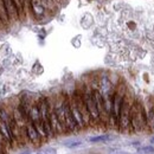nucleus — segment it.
I'll return each instance as SVG.
<instances>
[{
  "mask_svg": "<svg viewBox=\"0 0 154 154\" xmlns=\"http://www.w3.org/2000/svg\"><path fill=\"white\" fill-rule=\"evenodd\" d=\"M145 112H146V119H147L148 129L154 131V102L148 103L147 108H145Z\"/></svg>",
  "mask_w": 154,
  "mask_h": 154,
  "instance_id": "12",
  "label": "nucleus"
},
{
  "mask_svg": "<svg viewBox=\"0 0 154 154\" xmlns=\"http://www.w3.org/2000/svg\"><path fill=\"white\" fill-rule=\"evenodd\" d=\"M37 103H38L40 120H42L43 127L45 129V133L48 135V137H52V136H55V134L52 132L51 123H50V100L48 97H40Z\"/></svg>",
  "mask_w": 154,
  "mask_h": 154,
  "instance_id": "4",
  "label": "nucleus"
},
{
  "mask_svg": "<svg viewBox=\"0 0 154 154\" xmlns=\"http://www.w3.org/2000/svg\"><path fill=\"white\" fill-rule=\"evenodd\" d=\"M149 141H151V143H152V145H154V136L151 139V140H149Z\"/></svg>",
  "mask_w": 154,
  "mask_h": 154,
  "instance_id": "23",
  "label": "nucleus"
},
{
  "mask_svg": "<svg viewBox=\"0 0 154 154\" xmlns=\"http://www.w3.org/2000/svg\"><path fill=\"white\" fill-rule=\"evenodd\" d=\"M14 5L17 6V10L19 12L20 16V20L25 18V10H24V4H23V0H13Z\"/></svg>",
  "mask_w": 154,
  "mask_h": 154,
  "instance_id": "15",
  "label": "nucleus"
},
{
  "mask_svg": "<svg viewBox=\"0 0 154 154\" xmlns=\"http://www.w3.org/2000/svg\"><path fill=\"white\" fill-rule=\"evenodd\" d=\"M72 96L75 98V102H76L77 107L82 114V117L84 120V123L87 127H89L91 125V120H90V115L88 113V109H87V106L84 103V100H83V96H82V93H81V89H76L75 93L72 94Z\"/></svg>",
  "mask_w": 154,
  "mask_h": 154,
  "instance_id": "7",
  "label": "nucleus"
},
{
  "mask_svg": "<svg viewBox=\"0 0 154 154\" xmlns=\"http://www.w3.org/2000/svg\"><path fill=\"white\" fill-rule=\"evenodd\" d=\"M43 1L46 4V6H48L49 10H52L54 8V6H55V1L54 0H43Z\"/></svg>",
  "mask_w": 154,
  "mask_h": 154,
  "instance_id": "20",
  "label": "nucleus"
},
{
  "mask_svg": "<svg viewBox=\"0 0 154 154\" xmlns=\"http://www.w3.org/2000/svg\"><path fill=\"white\" fill-rule=\"evenodd\" d=\"M4 5H5V7H6V11H7V14H8V17H10L11 23H12V21H18V20H20L19 12H18L17 6L14 5L13 0H4Z\"/></svg>",
  "mask_w": 154,
  "mask_h": 154,
  "instance_id": "11",
  "label": "nucleus"
},
{
  "mask_svg": "<svg viewBox=\"0 0 154 154\" xmlns=\"http://www.w3.org/2000/svg\"><path fill=\"white\" fill-rule=\"evenodd\" d=\"M23 4H24V10H25V16L31 13L30 12V5H31V0H23Z\"/></svg>",
  "mask_w": 154,
  "mask_h": 154,
  "instance_id": "19",
  "label": "nucleus"
},
{
  "mask_svg": "<svg viewBox=\"0 0 154 154\" xmlns=\"http://www.w3.org/2000/svg\"><path fill=\"white\" fill-rule=\"evenodd\" d=\"M132 104H133V100H131V97L128 96V94L125 97L122 108H121V113L119 117V126L117 128L121 132H129L131 131V109H132Z\"/></svg>",
  "mask_w": 154,
  "mask_h": 154,
  "instance_id": "5",
  "label": "nucleus"
},
{
  "mask_svg": "<svg viewBox=\"0 0 154 154\" xmlns=\"http://www.w3.org/2000/svg\"><path fill=\"white\" fill-rule=\"evenodd\" d=\"M112 140V135L110 134H102L97 135V136H91L89 137V142L91 143H100V142H108Z\"/></svg>",
  "mask_w": 154,
  "mask_h": 154,
  "instance_id": "14",
  "label": "nucleus"
},
{
  "mask_svg": "<svg viewBox=\"0 0 154 154\" xmlns=\"http://www.w3.org/2000/svg\"><path fill=\"white\" fill-rule=\"evenodd\" d=\"M131 129L135 133H141L148 129L145 107L137 100L133 101L131 109Z\"/></svg>",
  "mask_w": 154,
  "mask_h": 154,
  "instance_id": "1",
  "label": "nucleus"
},
{
  "mask_svg": "<svg viewBox=\"0 0 154 154\" xmlns=\"http://www.w3.org/2000/svg\"><path fill=\"white\" fill-rule=\"evenodd\" d=\"M0 154H6V151H5V146H0Z\"/></svg>",
  "mask_w": 154,
  "mask_h": 154,
  "instance_id": "21",
  "label": "nucleus"
},
{
  "mask_svg": "<svg viewBox=\"0 0 154 154\" xmlns=\"http://www.w3.org/2000/svg\"><path fill=\"white\" fill-rule=\"evenodd\" d=\"M64 120H65L66 132H77V131H79L76 121H75V119H74V116H72L71 109H70L68 95H65V101H64Z\"/></svg>",
  "mask_w": 154,
  "mask_h": 154,
  "instance_id": "6",
  "label": "nucleus"
},
{
  "mask_svg": "<svg viewBox=\"0 0 154 154\" xmlns=\"http://www.w3.org/2000/svg\"><path fill=\"white\" fill-rule=\"evenodd\" d=\"M68 98H69V104H70L71 113H72V116H74V119H75V121H76L78 128H79V129L85 128L87 126H85V123H84V120H83L82 114H81V112H79V109H78V107H77L74 96H72V95H70V96H68Z\"/></svg>",
  "mask_w": 154,
  "mask_h": 154,
  "instance_id": "9",
  "label": "nucleus"
},
{
  "mask_svg": "<svg viewBox=\"0 0 154 154\" xmlns=\"http://www.w3.org/2000/svg\"><path fill=\"white\" fill-rule=\"evenodd\" d=\"M0 146H5V145L2 143V141H1V140H0Z\"/></svg>",
  "mask_w": 154,
  "mask_h": 154,
  "instance_id": "24",
  "label": "nucleus"
},
{
  "mask_svg": "<svg viewBox=\"0 0 154 154\" xmlns=\"http://www.w3.org/2000/svg\"><path fill=\"white\" fill-rule=\"evenodd\" d=\"M127 95V91L123 87L119 85L114 91L113 95V107H112V113L109 116L108 123L112 127H117L119 126V117H120V113H121V108L125 101V97Z\"/></svg>",
  "mask_w": 154,
  "mask_h": 154,
  "instance_id": "2",
  "label": "nucleus"
},
{
  "mask_svg": "<svg viewBox=\"0 0 154 154\" xmlns=\"http://www.w3.org/2000/svg\"><path fill=\"white\" fill-rule=\"evenodd\" d=\"M0 23L1 25H8L11 23L10 17L7 14V11H6V7L4 5V0H0Z\"/></svg>",
  "mask_w": 154,
  "mask_h": 154,
  "instance_id": "13",
  "label": "nucleus"
},
{
  "mask_svg": "<svg viewBox=\"0 0 154 154\" xmlns=\"http://www.w3.org/2000/svg\"><path fill=\"white\" fill-rule=\"evenodd\" d=\"M81 93L84 100V103L87 106L88 113L90 115V120H91V125H97L101 122V117H100V113L97 110L96 102L94 98V94H93V88L88 84H84L83 88H81Z\"/></svg>",
  "mask_w": 154,
  "mask_h": 154,
  "instance_id": "3",
  "label": "nucleus"
},
{
  "mask_svg": "<svg viewBox=\"0 0 154 154\" xmlns=\"http://www.w3.org/2000/svg\"><path fill=\"white\" fill-rule=\"evenodd\" d=\"M81 145H82V141H79V140H69V141L64 142V146L66 148H70V149L76 148V147L81 146Z\"/></svg>",
  "mask_w": 154,
  "mask_h": 154,
  "instance_id": "16",
  "label": "nucleus"
},
{
  "mask_svg": "<svg viewBox=\"0 0 154 154\" xmlns=\"http://www.w3.org/2000/svg\"><path fill=\"white\" fill-rule=\"evenodd\" d=\"M37 154H57L56 148H52V147H49V148H44V149H39Z\"/></svg>",
  "mask_w": 154,
  "mask_h": 154,
  "instance_id": "18",
  "label": "nucleus"
},
{
  "mask_svg": "<svg viewBox=\"0 0 154 154\" xmlns=\"http://www.w3.org/2000/svg\"><path fill=\"white\" fill-rule=\"evenodd\" d=\"M139 154H154V147L152 146H145L137 149Z\"/></svg>",
  "mask_w": 154,
  "mask_h": 154,
  "instance_id": "17",
  "label": "nucleus"
},
{
  "mask_svg": "<svg viewBox=\"0 0 154 154\" xmlns=\"http://www.w3.org/2000/svg\"><path fill=\"white\" fill-rule=\"evenodd\" d=\"M25 135L27 137V140L32 143V145H39L42 141V136L39 135L38 131L36 129V127L33 126L32 122H27L26 127H25Z\"/></svg>",
  "mask_w": 154,
  "mask_h": 154,
  "instance_id": "10",
  "label": "nucleus"
},
{
  "mask_svg": "<svg viewBox=\"0 0 154 154\" xmlns=\"http://www.w3.org/2000/svg\"><path fill=\"white\" fill-rule=\"evenodd\" d=\"M48 11L49 8L43 0H31L30 12L36 19H43Z\"/></svg>",
  "mask_w": 154,
  "mask_h": 154,
  "instance_id": "8",
  "label": "nucleus"
},
{
  "mask_svg": "<svg viewBox=\"0 0 154 154\" xmlns=\"http://www.w3.org/2000/svg\"><path fill=\"white\" fill-rule=\"evenodd\" d=\"M19 154H31V152L30 151H24V152H21V153Z\"/></svg>",
  "mask_w": 154,
  "mask_h": 154,
  "instance_id": "22",
  "label": "nucleus"
}]
</instances>
